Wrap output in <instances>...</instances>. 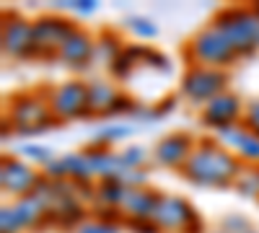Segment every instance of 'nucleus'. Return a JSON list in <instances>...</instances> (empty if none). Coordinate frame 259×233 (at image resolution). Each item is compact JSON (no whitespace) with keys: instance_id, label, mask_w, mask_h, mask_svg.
<instances>
[{"instance_id":"1","label":"nucleus","mask_w":259,"mask_h":233,"mask_svg":"<svg viewBox=\"0 0 259 233\" xmlns=\"http://www.w3.org/2000/svg\"><path fill=\"white\" fill-rule=\"evenodd\" d=\"M184 176L194 184H205V187H226L236 174H239V161H236L228 151L202 143L197 151H192V156L184 163Z\"/></svg>"},{"instance_id":"2","label":"nucleus","mask_w":259,"mask_h":233,"mask_svg":"<svg viewBox=\"0 0 259 233\" xmlns=\"http://www.w3.org/2000/svg\"><path fill=\"white\" fill-rule=\"evenodd\" d=\"M215 29H221L226 39L233 44L236 52H251L259 44V16L256 11H244V8H226L215 18Z\"/></svg>"},{"instance_id":"3","label":"nucleus","mask_w":259,"mask_h":233,"mask_svg":"<svg viewBox=\"0 0 259 233\" xmlns=\"http://www.w3.org/2000/svg\"><path fill=\"white\" fill-rule=\"evenodd\" d=\"M239 55L233 44L226 39V34L215 26H207L192 39V57L205 62V65H228V62Z\"/></svg>"},{"instance_id":"4","label":"nucleus","mask_w":259,"mask_h":233,"mask_svg":"<svg viewBox=\"0 0 259 233\" xmlns=\"http://www.w3.org/2000/svg\"><path fill=\"white\" fill-rule=\"evenodd\" d=\"M52 112L57 119H73L80 114H89V86L73 80L62 83L52 94Z\"/></svg>"},{"instance_id":"5","label":"nucleus","mask_w":259,"mask_h":233,"mask_svg":"<svg viewBox=\"0 0 259 233\" xmlns=\"http://www.w3.org/2000/svg\"><path fill=\"white\" fill-rule=\"evenodd\" d=\"M223 86H226V75L215 68H192L182 83L184 94L192 99V101H205V99H215L223 94Z\"/></svg>"},{"instance_id":"6","label":"nucleus","mask_w":259,"mask_h":233,"mask_svg":"<svg viewBox=\"0 0 259 233\" xmlns=\"http://www.w3.org/2000/svg\"><path fill=\"white\" fill-rule=\"evenodd\" d=\"M153 220H156V225H161V228H171L174 233H184L194 220H200V218H197V213L192 210L189 202H184V200H179V197H161Z\"/></svg>"},{"instance_id":"7","label":"nucleus","mask_w":259,"mask_h":233,"mask_svg":"<svg viewBox=\"0 0 259 233\" xmlns=\"http://www.w3.org/2000/svg\"><path fill=\"white\" fill-rule=\"evenodd\" d=\"M75 29L65 18H39L34 24V55L60 50Z\"/></svg>"},{"instance_id":"8","label":"nucleus","mask_w":259,"mask_h":233,"mask_svg":"<svg viewBox=\"0 0 259 233\" xmlns=\"http://www.w3.org/2000/svg\"><path fill=\"white\" fill-rule=\"evenodd\" d=\"M13 122L18 124L21 132H39L45 130V124L55 122L52 119V109L47 107L45 101L39 99H24L13 104Z\"/></svg>"},{"instance_id":"9","label":"nucleus","mask_w":259,"mask_h":233,"mask_svg":"<svg viewBox=\"0 0 259 233\" xmlns=\"http://www.w3.org/2000/svg\"><path fill=\"white\" fill-rule=\"evenodd\" d=\"M0 184H3L6 192L24 197L26 192H34L36 189L39 176L31 171L26 163H21L16 158H8V161H3V168H0Z\"/></svg>"},{"instance_id":"10","label":"nucleus","mask_w":259,"mask_h":233,"mask_svg":"<svg viewBox=\"0 0 259 233\" xmlns=\"http://www.w3.org/2000/svg\"><path fill=\"white\" fill-rule=\"evenodd\" d=\"M3 50L13 57L34 55V24L24 18H13L3 29Z\"/></svg>"},{"instance_id":"11","label":"nucleus","mask_w":259,"mask_h":233,"mask_svg":"<svg viewBox=\"0 0 259 233\" xmlns=\"http://www.w3.org/2000/svg\"><path fill=\"white\" fill-rule=\"evenodd\" d=\"M239 112H241V101L236 99L233 94H221V96H215L205 107L202 122L210 124V127H215V130L221 132V130H226V127H231L236 122Z\"/></svg>"},{"instance_id":"12","label":"nucleus","mask_w":259,"mask_h":233,"mask_svg":"<svg viewBox=\"0 0 259 233\" xmlns=\"http://www.w3.org/2000/svg\"><path fill=\"white\" fill-rule=\"evenodd\" d=\"M94 50H96V44L91 41L89 34L73 31V34L68 36V41L60 47V60L68 62L70 68H85V62L94 57Z\"/></svg>"},{"instance_id":"13","label":"nucleus","mask_w":259,"mask_h":233,"mask_svg":"<svg viewBox=\"0 0 259 233\" xmlns=\"http://www.w3.org/2000/svg\"><path fill=\"white\" fill-rule=\"evenodd\" d=\"M192 156V140L189 135H168L156 145V161L163 166H182Z\"/></svg>"},{"instance_id":"14","label":"nucleus","mask_w":259,"mask_h":233,"mask_svg":"<svg viewBox=\"0 0 259 233\" xmlns=\"http://www.w3.org/2000/svg\"><path fill=\"white\" fill-rule=\"evenodd\" d=\"M158 202H161V195H153L148 189H130L127 197H124V207L130 215H135V220H153L156 210H158Z\"/></svg>"},{"instance_id":"15","label":"nucleus","mask_w":259,"mask_h":233,"mask_svg":"<svg viewBox=\"0 0 259 233\" xmlns=\"http://www.w3.org/2000/svg\"><path fill=\"white\" fill-rule=\"evenodd\" d=\"M221 137L228 145H233L244 158H251V161L259 158V135H254L251 130H244V127L231 124V127H226V130H221Z\"/></svg>"},{"instance_id":"16","label":"nucleus","mask_w":259,"mask_h":233,"mask_svg":"<svg viewBox=\"0 0 259 233\" xmlns=\"http://www.w3.org/2000/svg\"><path fill=\"white\" fill-rule=\"evenodd\" d=\"M119 99V91L106 83H94L89 86V112H109L114 109V104Z\"/></svg>"},{"instance_id":"17","label":"nucleus","mask_w":259,"mask_h":233,"mask_svg":"<svg viewBox=\"0 0 259 233\" xmlns=\"http://www.w3.org/2000/svg\"><path fill=\"white\" fill-rule=\"evenodd\" d=\"M45 202H41L39 197H21L16 205H13V213H16V218H18V223H21V228H29V225H36L39 223V218L45 215Z\"/></svg>"},{"instance_id":"18","label":"nucleus","mask_w":259,"mask_h":233,"mask_svg":"<svg viewBox=\"0 0 259 233\" xmlns=\"http://www.w3.org/2000/svg\"><path fill=\"white\" fill-rule=\"evenodd\" d=\"M127 192H130V187L122 184L119 179H104L101 181V189H99V197L106 205H124Z\"/></svg>"},{"instance_id":"19","label":"nucleus","mask_w":259,"mask_h":233,"mask_svg":"<svg viewBox=\"0 0 259 233\" xmlns=\"http://www.w3.org/2000/svg\"><path fill=\"white\" fill-rule=\"evenodd\" d=\"M55 220L60 223V225H75L80 218H83V210H80V205L75 202V200H65L62 205H57L55 210Z\"/></svg>"},{"instance_id":"20","label":"nucleus","mask_w":259,"mask_h":233,"mask_svg":"<svg viewBox=\"0 0 259 233\" xmlns=\"http://www.w3.org/2000/svg\"><path fill=\"white\" fill-rule=\"evenodd\" d=\"M65 166H68V176H73V179L85 181V179L94 176L91 163H89V158H85V153H80V156H68V158H65Z\"/></svg>"},{"instance_id":"21","label":"nucleus","mask_w":259,"mask_h":233,"mask_svg":"<svg viewBox=\"0 0 259 233\" xmlns=\"http://www.w3.org/2000/svg\"><path fill=\"white\" fill-rule=\"evenodd\" d=\"M127 26L133 29L138 36H145V39H150V36H156V34H158V26H156V24H150L148 18H140V16L130 18V21H127Z\"/></svg>"},{"instance_id":"22","label":"nucleus","mask_w":259,"mask_h":233,"mask_svg":"<svg viewBox=\"0 0 259 233\" xmlns=\"http://www.w3.org/2000/svg\"><path fill=\"white\" fill-rule=\"evenodd\" d=\"M0 228H3V233H18L21 230V223L13 213V205L3 207V213H0Z\"/></svg>"},{"instance_id":"23","label":"nucleus","mask_w":259,"mask_h":233,"mask_svg":"<svg viewBox=\"0 0 259 233\" xmlns=\"http://www.w3.org/2000/svg\"><path fill=\"white\" fill-rule=\"evenodd\" d=\"M24 156H29L31 161H41V163H50V151L45 145H24Z\"/></svg>"},{"instance_id":"24","label":"nucleus","mask_w":259,"mask_h":233,"mask_svg":"<svg viewBox=\"0 0 259 233\" xmlns=\"http://www.w3.org/2000/svg\"><path fill=\"white\" fill-rule=\"evenodd\" d=\"M75 233H119L114 223H89V225H80Z\"/></svg>"},{"instance_id":"25","label":"nucleus","mask_w":259,"mask_h":233,"mask_svg":"<svg viewBox=\"0 0 259 233\" xmlns=\"http://www.w3.org/2000/svg\"><path fill=\"white\" fill-rule=\"evenodd\" d=\"M122 161H124L127 168H135V166H140L145 161V151L143 148H130L127 153H122Z\"/></svg>"},{"instance_id":"26","label":"nucleus","mask_w":259,"mask_h":233,"mask_svg":"<svg viewBox=\"0 0 259 233\" xmlns=\"http://www.w3.org/2000/svg\"><path fill=\"white\" fill-rule=\"evenodd\" d=\"M47 176H52V179L68 176V166H65V161H50L47 163Z\"/></svg>"},{"instance_id":"27","label":"nucleus","mask_w":259,"mask_h":233,"mask_svg":"<svg viewBox=\"0 0 259 233\" xmlns=\"http://www.w3.org/2000/svg\"><path fill=\"white\" fill-rule=\"evenodd\" d=\"M246 122H249V127H251V132H254V135H259V101H254V104H251Z\"/></svg>"},{"instance_id":"28","label":"nucleus","mask_w":259,"mask_h":233,"mask_svg":"<svg viewBox=\"0 0 259 233\" xmlns=\"http://www.w3.org/2000/svg\"><path fill=\"white\" fill-rule=\"evenodd\" d=\"M133 228L135 233H156V220H133Z\"/></svg>"},{"instance_id":"29","label":"nucleus","mask_w":259,"mask_h":233,"mask_svg":"<svg viewBox=\"0 0 259 233\" xmlns=\"http://www.w3.org/2000/svg\"><path fill=\"white\" fill-rule=\"evenodd\" d=\"M73 11H78V13H94L96 3H91V0H80V3H73Z\"/></svg>"},{"instance_id":"30","label":"nucleus","mask_w":259,"mask_h":233,"mask_svg":"<svg viewBox=\"0 0 259 233\" xmlns=\"http://www.w3.org/2000/svg\"><path fill=\"white\" fill-rule=\"evenodd\" d=\"M256 16H259V6H256Z\"/></svg>"},{"instance_id":"31","label":"nucleus","mask_w":259,"mask_h":233,"mask_svg":"<svg viewBox=\"0 0 259 233\" xmlns=\"http://www.w3.org/2000/svg\"><path fill=\"white\" fill-rule=\"evenodd\" d=\"M249 233H256V230H249Z\"/></svg>"}]
</instances>
